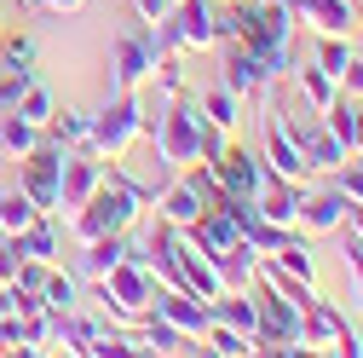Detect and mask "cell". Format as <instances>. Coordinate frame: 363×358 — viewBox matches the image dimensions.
<instances>
[{
	"instance_id": "cell-22",
	"label": "cell",
	"mask_w": 363,
	"mask_h": 358,
	"mask_svg": "<svg viewBox=\"0 0 363 358\" xmlns=\"http://www.w3.org/2000/svg\"><path fill=\"white\" fill-rule=\"evenodd\" d=\"M352 191H363V173H352Z\"/></svg>"
},
{
	"instance_id": "cell-15",
	"label": "cell",
	"mask_w": 363,
	"mask_h": 358,
	"mask_svg": "<svg viewBox=\"0 0 363 358\" xmlns=\"http://www.w3.org/2000/svg\"><path fill=\"white\" fill-rule=\"evenodd\" d=\"M18 260H23V243H0V278H18Z\"/></svg>"
},
{
	"instance_id": "cell-2",
	"label": "cell",
	"mask_w": 363,
	"mask_h": 358,
	"mask_svg": "<svg viewBox=\"0 0 363 358\" xmlns=\"http://www.w3.org/2000/svg\"><path fill=\"white\" fill-rule=\"evenodd\" d=\"M271 162H277V173H300V145H289V133H271Z\"/></svg>"
},
{
	"instance_id": "cell-1",
	"label": "cell",
	"mask_w": 363,
	"mask_h": 358,
	"mask_svg": "<svg viewBox=\"0 0 363 358\" xmlns=\"http://www.w3.org/2000/svg\"><path fill=\"white\" fill-rule=\"evenodd\" d=\"M133 219V191H104L99 202H93V214H86V237H104V232H116V226H127Z\"/></svg>"
},
{
	"instance_id": "cell-12",
	"label": "cell",
	"mask_w": 363,
	"mask_h": 358,
	"mask_svg": "<svg viewBox=\"0 0 363 358\" xmlns=\"http://www.w3.org/2000/svg\"><path fill=\"white\" fill-rule=\"evenodd\" d=\"M86 266H93V272H116V266H121V243H99Z\"/></svg>"
},
{
	"instance_id": "cell-7",
	"label": "cell",
	"mask_w": 363,
	"mask_h": 358,
	"mask_svg": "<svg viewBox=\"0 0 363 358\" xmlns=\"http://www.w3.org/2000/svg\"><path fill=\"white\" fill-rule=\"evenodd\" d=\"M225 179H231V191H254L259 185V173H254L248 156H225Z\"/></svg>"
},
{
	"instance_id": "cell-20",
	"label": "cell",
	"mask_w": 363,
	"mask_h": 358,
	"mask_svg": "<svg viewBox=\"0 0 363 358\" xmlns=\"http://www.w3.org/2000/svg\"><path fill=\"white\" fill-rule=\"evenodd\" d=\"M58 133H64V139H81V133H86V121H81V116H69V121H58Z\"/></svg>"
},
{
	"instance_id": "cell-10",
	"label": "cell",
	"mask_w": 363,
	"mask_h": 358,
	"mask_svg": "<svg viewBox=\"0 0 363 358\" xmlns=\"http://www.w3.org/2000/svg\"><path fill=\"white\" fill-rule=\"evenodd\" d=\"M0 139H6L12 151H29L35 145V121H6V127H0Z\"/></svg>"
},
{
	"instance_id": "cell-16",
	"label": "cell",
	"mask_w": 363,
	"mask_h": 358,
	"mask_svg": "<svg viewBox=\"0 0 363 358\" xmlns=\"http://www.w3.org/2000/svg\"><path fill=\"white\" fill-rule=\"evenodd\" d=\"M283 266H289V272H300V278H311V260H306V249H300V243H289V249H283Z\"/></svg>"
},
{
	"instance_id": "cell-5",
	"label": "cell",
	"mask_w": 363,
	"mask_h": 358,
	"mask_svg": "<svg viewBox=\"0 0 363 358\" xmlns=\"http://www.w3.org/2000/svg\"><path fill=\"white\" fill-rule=\"evenodd\" d=\"M185 40H213V18H208L202 0H191V6H185Z\"/></svg>"
},
{
	"instance_id": "cell-23",
	"label": "cell",
	"mask_w": 363,
	"mask_h": 358,
	"mask_svg": "<svg viewBox=\"0 0 363 358\" xmlns=\"http://www.w3.org/2000/svg\"><path fill=\"white\" fill-rule=\"evenodd\" d=\"M64 6H75V0H64Z\"/></svg>"
},
{
	"instance_id": "cell-17",
	"label": "cell",
	"mask_w": 363,
	"mask_h": 358,
	"mask_svg": "<svg viewBox=\"0 0 363 358\" xmlns=\"http://www.w3.org/2000/svg\"><path fill=\"white\" fill-rule=\"evenodd\" d=\"M23 121H47V93H29V104H23Z\"/></svg>"
},
{
	"instance_id": "cell-14",
	"label": "cell",
	"mask_w": 363,
	"mask_h": 358,
	"mask_svg": "<svg viewBox=\"0 0 363 358\" xmlns=\"http://www.w3.org/2000/svg\"><path fill=\"white\" fill-rule=\"evenodd\" d=\"M47 300L69 312V306H75V283H69V278H52V283H47Z\"/></svg>"
},
{
	"instance_id": "cell-9",
	"label": "cell",
	"mask_w": 363,
	"mask_h": 358,
	"mask_svg": "<svg viewBox=\"0 0 363 358\" xmlns=\"http://www.w3.org/2000/svg\"><path fill=\"white\" fill-rule=\"evenodd\" d=\"M340 208H346V202H335V197H323V202H311V208H306V226H317V232H329V226H340Z\"/></svg>"
},
{
	"instance_id": "cell-11",
	"label": "cell",
	"mask_w": 363,
	"mask_h": 358,
	"mask_svg": "<svg viewBox=\"0 0 363 358\" xmlns=\"http://www.w3.org/2000/svg\"><path fill=\"white\" fill-rule=\"evenodd\" d=\"M259 58H231V87H259Z\"/></svg>"
},
{
	"instance_id": "cell-21",
	"label": "cell",
	"mask_w": 363,
	"mask_h": 358,
	"mask_svg": "<svg viewBox=\"0 0 363 358\" xmlns=\"http://www.w3.org/2000/svg\"><path fill=\"white\" fill-rule=\"evenodd\" d=\"M139 6H145V12H156V18H162V6H167V0H139Z\"/></svg>"
},
{
	"instance_id": "cell-19",
	"label": "cell",
	"mask_w": 363,
	"mask_h": 358,
	"mask_svg": "<svg viewBox=\"0 0 363 358\" xmlns=\"http://www.w3.org/2000/svg\"><path fill=\"white\" fill-rule=\"evenodd\" d=\"M213 341H219V352H248V347H242V341H237V335H231V330H219V335H213Z\"/></svg>"
},
{
	"instance_id": "cell-18",
	"label": "cell",
	"mask_w": 363,
	"mask_h": 358,
	"mask_svg": "<svg viewBox=\"0 0 363 358\" xmlns=\"http://www.w3.org/2000/svg\"><path fill=\"white\" fill-rule=\"evenodd\" d=\"M213 121H219V127H231V121H237V116H231V99H225V93L213 99Z\"/></svg>"
},
{
	"instance_id": "cell-8",
	"label": "cell",
	"mask_w": 363,
	"mask_h": 358,
	"mask_svg": "<svg viewBox=\"0 0 363 358\" xmlns=\"http://www.w3.org/2000/svg\"><path fill=\"white\" fill-rule=\"evenodd\" d=\"M23 93H29V75L12 64L6 75H0V116H6V110H12V99H23Z\"/></svg>"
},
{
	"instance_id": "cell-6",
	"label": "cell",
	"mask_w": 363,
	"mask_h": 358,
	"mask_svg": "<svg viewBox=\"0 0 363 358\" xmlns=\"http://www.w3.org/2000/svg\"><path fill=\"white\" fill-rule=\"evenodd\" d=\"M29 219H35V208H29V197H6V202H0V226H6V232H23Z\"/></svg>"
},
{
	"instance_id": "cell-4",
	"label": "cell",
	"mask_w": 363,
	"mask_h": 358,
	"mask_svg": "<svg viewBox=\"0 0 363 358\" xmlns=\"http://www.w3.org/2000/svg\"><path fill=\"white\" fill-rule=\"evenodd\" d=\"M52 179H58V162L52 156H35L29 162V185L40 191V202H52Z\"/></svg>"
},
{
	"instance_id": "cell-13",
	"label": "cell",
	"mask_w": 363,
	"mask_h": 358,
	"mask_svg": "<svg viewBox=\"0 0 363 358\" xmlns=\"http://www.w3.org/2000/svg\"><path fill=\"white\" fill-rule=\"evenodd\" d=\"M352 70V53L346 47H323V75H346Z\"/></svg>"
},
{
	"instance_id": "cell-3",
	"label": "cell",
	"mask_w": 363,
	"mask_h": 358,
	"mask_svg": "<svg viewBox=\"0 0 363 358\" xmlns=\"http://www.w3.org/2000/svg\"><path fill=\"white\" fill-rule=\"evenodd\" d=\"M133 133V104H121V110H110V121H99V139L104 145H121Z\"/></svg>"
}]
</instances>
